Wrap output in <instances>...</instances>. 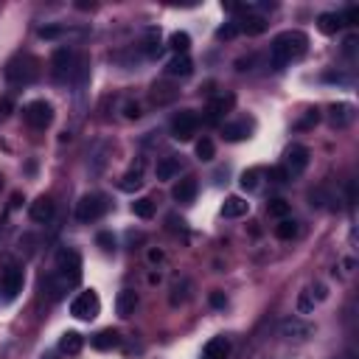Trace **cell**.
Returning a JSON list of instances; mask_svg holds the SVG:
<instances>
[{"label":"cell","instance_id":"cell-32","mask_svg":"<svg viewBox=\"0 0 359 359\" xmlns=\"http://www.w3.org/2000/svg\"><path fill=\"white\" fill-rule=\"evenodd\" d=\"M275 236H278L281 241H292V239L297 236V222H295V219H281V222L275 225Z\"/></svg>","mask_w":359,"mask_h":359},{"label":"cell","instance_id":"cell-2","mask_svg":"<svg viewBox=\"0 0 359 359\" xmlns=\"http://www.w3.org/2000/svg\"><path fill=\"white\" fill-rule=\"evenodd\" d=\"M306 50H309V37H306L303 31H284L270 45V65L275 71H284L286 65L303 59Z\"/></svg>","mask_w":359,"mask_h":359},{"label":"cell","instance_id":"cell-12","mask_svg":"<svg viewBox=\"0 0 359 359\" xmlns=\"http://www.w3.org/2000/svg\"><path fill=\"white\" fill-rule=\"evenodd\" d=\"M54 214H57V202L50 199V196L34 199V202H31V211H28V217H31L37 225H48L50 219H54Z\"/></svg>","mask_w":359,"mask_h":359},{"label":"cell","instance_id":"cell-23","mask_svg":"<svg viewBox=\"0 0 359 359\" xmlns=\"http://www.w3.org/2000/svg\"><path fill=\"white\" fill-rule=\"evenodd\" d=\"M135 306H138V292L135 289H121L118 300H116V309L121 317H132L135 315Z\"/></svg>","mask_w":359,"mask_h":359},{"label":"cell","instance_id":"cell-15","mask_svg":"<svg viewBox=\"0 0 359 359\" xmlns=\"http://www.w3.org/2000/svg\"><path fill=\"white\" fill-rule=\"evenodd\" d=\"M110 155H113V143H110V140H98V143L90 149V172H93V174L104 172Z\"/></svg>","mask_w":359,"mask_h":359},{"label":"cell","instance_id":"cell-14","mask_svg":"<svg viewBox=\"0 0 359 359\" xmlns=\"http://www.w3.org/2000/svg\"><path fill=\"white\" fill-rule=\"evenodd\" d=\"M236 28L239 34H247V37H259L267 31V20L261 15H252V12H244L239 20H236Z\"/></svg>","mask_w":359,"mask_h":359},{"label":"cell","instance_id":"cell-13","mask_svg":"<svg viewBox=\"0 0 359 359\" xmlns=\"http://www.w3.org/2000/svg\"><path fill=\"white\" fill-rule=\"evenodd\" d=\"M233 104H236V95L233 93H225V95H217V98H211V104H208V121L211 124H219L230 110H233Z\"/></svg>","mask_w":359,"mask_h":359},{"label":"cell","instance_id":"cell-44","mask_svg":"<svg viewBox=\"0 0 359 359\" xmlns=\"http://www.w3.org/2000/svg\"><path fill=\"white\" fill-rule=\"evenodd\" d=\"M211 306H214V309H225V306H228V297H225V292H211Z\"/></svg>","mask_w":359,"mask_h":359},{"label":"cell","instance_id":"cell-3","mask_svg":"<svg viewBox=\"0 0 359 359\" xmlns=\"http://www.w3.org/2000/svg\"><path fill=\"white\" fill-rule=\"evenodd\" d=\"M50 73L57 82H73L84 76V62L73 48H57L54 57H50Z\"/></svg>","mask_w":359,"mask_h":359},{"label":"cell","instance_id":"cell-4","mask_svg":"<svg viewBox=\"0 0 359 359\" xmlns=\"http://www.w3.org/2000/svg\"><path fill=\"white\" fill-rule=\"evenodd\" d=\"M23 267L15 259L12 252H0V292H3L6 300H15L23 292Z\"/></svg>","mask_w":359,"mask_h":359},{"label":"cell","instance_id":"cell-43","mask_svg":"<svg viewBox=\"0 0 359 359\" xmlns=\"http://www.w3.org/2000/svg\"><path fill=\"white\" fill-rule=\"evenodd\" d=\"M239 34V28H236V23H228V26H222L219 31H217V39H233Z\"/></svg>","mask_w":359,"mask_h":359},{"label":"cell","instance_id":"cell-6","mask_svg":"<svg viewBox=\"0 0 359 359\" xmlns=\"http://www.w3.org/2000/svg\"><path fill=\"white\" fill-rule=\"evenodd\" d=\"M107 208H110V202H107V196L104 194H84L79 202H76V219L79 222H95V219H101L107 214Z\"/></svg>","mask_w":359,"mask_h":359},{"label":"cell","instance_id":"cell-5","mask_svg":"<svg viewBox=\"0 0 359 359\" xmlns=\"http://www.w3.org/2000/svg\"><path fill=\"white\" fill-rule=\"evenodd\" d=\"M39 73H42V65H39V59L31 57V54H17V57L6 65V79H9L12 84H34V82L39 79Z\"/></svg>","mask_w":359,"mask_h":359},{"label":"cell","instance_id":"cell-38","mask_svg":"<svg viewBox=\"0 0 359 359\" xmlns=\"http://www.w3.org/2000/svg\"><path fill=\"white\" fill-rule=\"evenodd\" d=\"M37 34H39V39H59V37L71 34V28H65V26H45Z\"/></svg>","mask_w":359,"mask_h":359},{"label":"cell","instance_id":"cell-24","mask_svg":"<svg viewBox=\"0 0 359 359\" xmlns=\"http://www.w3.org/2000/svg\"><path fill=\"white\" fill-rule=\"evenodd\" d=\"M121 345V334L116 331V329H104V331H98L95 337H93V348L95 351H113V348H118Z\"/></svg>","mask_w":359,"mask_h":359},{"label":"cell","instance_id":"cell-10","mask_svg":"<svg viewBox=\"0 0 359 359\" xmlns=\"http://www.w3.org/2000/svg\"><path fill=\"white\" fill-rule=\"evenodd\" d=\"M199 129V116L194 110H180L172 118V138L174 140H191Z\"/></svg>","mask_w":359,"mask_h":359},{"label":"cell","instance_id":"cell-9","mask_svg":"<svg viewBox=\"0 0 359 359\" xmlns=\"http://www.w3.org/2000/svg\"><path fill=\"white\" fill-rule=\"evenodd\" d=\"M23 118L31 129H48L50 121H54V107L48 104V101H31V104L23 110Z\"/></svg>","mask_w":359,"mask_h":359},{"label":"cell","instance_id":"cell-48","mask_svg":"<svg viewBox=\"0 0 359 359\" xmlns=\"http://www.w3.org/2000/svg\"><path fill=\"white\" fill-rule=\"evenodd\" d=\"M149 261H163V252L160 250H149Z\"/></svg>","mask_w":359,"mask_h":359},{"label":"cell","instance_id":"cell-40","mask_svg":"<svg viewBox=\"0 0 359 359\" xmlns=\"http://www.w3.org/2000/svg\"><path fill=\"white\" fill-rule=\"evenodd\" d=\"M95 244H98L101 250L113 252V250H116V236H113V233H98V236H95Z\"/></svg>","mask_w":359,"mask_h":359},{"label":"cell","instance_id":"cell-11","mask_svg":"<svg viewBox=\"0 0 359 359\" xmlns=\"http://www.w3.org/2000/svg\"><path fill=\"white\" fill-rule=\"evenodd\" d=\"M284 169H286L289 180L297 177V174H303L306 169H309V149L300 146V143H292L286 149V155H284Z\"/></svg>","mask_w":359,"mask_h":359},{"label":"cell","instance_id":"cell-26","mask_svg":"<svg viewBox=\"0 0 359 359\" xmlns=\"http://www.w3.org/2000/svg\"><path fill=\"white\" fill-rule=\"evenodd\" d=\"M82 345H84V340H82L79 331H65V334L59 337V351L68 353V356H76V353L82 351Z\"/></svg>","mask_w":359,"mask_h":359},{"label":"cell","instance_id":"cell-21","mask_svg":"<svg viewBox=\"0 0 359 359\" xmlns=\"http://www.w3.org/2000/svg\"><path fill=\"white\" fill-rule=\"evenodd\" d=\"M250 132H252V121H233V124H225V127H222V135H225V140H230V143L247 140Z\"/></svg>","mask_w":359,"mask_h":359},{"label":"cell","instance_id":"cell-39","mask_svg":"<svg viewBox=\"0 0 359 359\" xmlns=\"http://www.w3.org/2000/svg\"><path fill=\"white\" fill-rule=\"evenodd\" d=\"M317 121H320V113H317V110H306V116L295 124V129H300V132H303V129H312Z\"/></svg>","mask_w":359,"mask_h":359},{"label":"cell","instance_id":"cell-1","mask_svg":"<svg viewBox=\"0 0 359 359\" xmlns=\"http://www.w3.org/2000/svg\"><path fill=\"white\" fill-rule=\"evenodd\" d=\"M79 281H82V259H79V252L76 250H59L57 267H54V273H50V278L45 281L50 297L57 300L62 292H68Z\"/></svg>","mask_w":359,"mask_h":359},{"label":"cell","instance_id":"cell-8","mask_svg":"<svg viewBox=\"0 0 359 359\" xmlns=\"http://www.w3.org/2000/svg\"><path fill=\"white\" fill-rule=\"evenodd\" d=\"M278 334L284 337V340H289V342H306L312 334H315V326L312 323H306L303 317H284L281 320V326H278Z\"/></svg>","mask_w":359,"mask_h":359},{"label":"cell","instance_id":"cell-45","mask_svg":"<svg viewBox=\"0 0 359 359\" xmlns=\"http://www.w3.org/2000/svg\"><path fill=\"white\" fill-rule=\"evenodd\" d=\"M342 50H345V57H348V59H353V50H356V37H353V34L345 39V48H342Z\"/></svg>","mask_w":359,"mask_h":359},{"label":"cell","instance_id":"cell-18","mask_svg":"<svg viewBox=\"0 0 359 359\" xmlns=\"http://www.w3.org/2000/svg\"><path fill=\"white\" fill-rule=\"evenodd\" d=\"M247 211H250V202L244 196H228L222 202V217L225 219H241V217H247Z\"/></svg>","mask_w":359,"mask_h":359},{"label":"cell","instance_id":"cell-19","mask_svg":"<svg viewBox=\"0 0 359 359\" xmlns=\"http://www.w3.org/2000/svg\"><path fill=\"white\" fill-rule=\"evenodd\" d=\"M118 188L127 191V194H135L138 188H143V160H138V163H135V166L121 177Z\"/></svg>","mask_w":359,"mask_h":359},{"label":"cell","instance_id":"cell-37","mask_svg":"<svg viewBox=\"0 0 359 359\" xmlns=\"http://www.w3.org/2000/svg\"><path fill=\"white\" fill-rule=\"evenodd\" d=\"M163 54V45H160V31L151 28L149 39H146V57H160Z\"/></svg>","mask_w":359,"mask_h":359},{"label":"cell","instance_id":"cell-35","mask_svg":"<svg viewBox=\"0 0 359 359\" xmlns=\"http://www.w3.org/2000/svg\"><path fill=\"white\" fill-rule=\"evenodd\" d=\"M267 214L270 217H275V219H286V214H289V202L286 199H270L267 202Z\"/></svg>","mask_w":359,"mask_h":359},{"label":"cell","instance_id":"cell-30","mask_svg":"<svg viewBox=\"0 0 359 359\" xmlns=\"http://www.w3.org/2000/svg\"><path fill=\"white\" fill-rule=\"evenodd\" d=\"M174 95H177V90L172 84H155L151 87V101H155V104H169Z\"/></svg>","mask_w":359,"mask_h":359},{"label":"cell","instance_id":"cell-17","mask_svg":"<svg viewBox=\"0 0 359 359\" xmlns=\"http://www.w3.org/2000/svg\"><path fill=\"white\" fill-rule=\"evenodd\" d=\"M228 356H230V340L228 337H214L202 348V359H228Z\"/></svg>","mask_w":359,"mask_h":359},{"label":"cell","instance_id":"cell-33","mask_svg":"<svg viewBox=\"0 0 359 359\" xmlns=\"http://www.w3.org/2000/svg\"><path fill=\"white\" fill-rule=\"evenodd\" d=\"M169 48L174 50V54H188V48H191V37L185 31H177L169 37Z\"/></svg>","mask_w":359,"mask_h":359},{"label":"cell","instance_id":"cell-25","mask_svg":"<svg viewBox=\"0 0 359 359\" xmlns=\"http://www.w3.org/2000/svg\"><path fill=\"white\" fill-rule=\"evenodd\" d=\"M191 71H194V62L188 59V54H174L166 65L169 76H191Z\"/></svg>","mask_w":359,"mask_h":359},{"label":"cell","instance_id":"cell-34","mask_svg":"<svg viewBox=\"0 0 359 359\" xmlns=\"http://www.w3.org/2000/svg\"><path fill=\"white\" fill-rule=\"evenodd\" d=\"M315 306H317V300L312 297L309 286H306V289L297 295V315H312V312H315Z\"/></svg>","mask_w":359,"mask_h":359},{"label":"cell","instance_id":"cell-46","mask_svg":"<svg viewBox=\"0 0 359 359\" xmlns=\"http://www.w3.org/2000/svg\"><path fill=\"white\" fill-rule=\"evenodd\" d=\"M124 116H127V118H140V107L135 104V101H129V104L124 107Z\"/></svg>","mask_w":359,"mask_h":359},{"label":"cell","instance_id":"cell-20","mask_svg":"<svg viewBox=\"0 0 359 359\" xmlns=\"http://www.w3.org/2000/svg\"><path fill=\"white\" fill-rule=\"evenodd\" d=\"M196 191H199L196 180H194V177H185V180H180V183L174 185L172 196H174V199L180 202V205H191V202L196 199Z\"/></svg>","mask_w":359,"mask_h":359},{"label":"cell","instance_id":"cell-31","mask_svg":"<svg viewBox=\"0 0 359 359\" xmlns=\"http://www.w3.org/2000/svg\"><path fill=\"white\" fill-rule=\"evenodd\" d=\"M132 214L138 217V219H151V217H155V202H151V199H135L132 202Z\"/></svg>","mask_w":359,"mask_h":359},{"label":"cell","instance_id":"cell-36","mask_svg":"<svg viewBox=\"0 0 359 359\" xmlns=\"http://www.w3.org/2000/svg\"><path fill=\"white\" fill-rule=\"evenodd\" d=\"M214 155H217V146H214L211 138L196 140V158H199V160H214Z\"/></svg>","mask_w":359,"mask_h":359},{"label":"cell","instance_id":"cell-22","mask_svg":"<svg viewBox=\"0 0 359 359\" xmlns=\"http://www.w3.org/2000/svg\"><path fill=\"white\" fill-rule=\"evenodd\" d=\"M180 169H183L180 158L169 155V158H160V160H158V166H155V174H158V180H174V177L180 174Z\"/></svg>","mask_w":359,"mask_h":359},{"label":"cell","instance_id":"cell-27","mask_svg":"<svg viewBox=\"0 0 359 359\" xmlns=\"http://www.w3.org/2000/svg\"><path fill=\"white\" fill-rule=\"evenodd\" d=\"M342 26H345V23H342V15H340V12H326V15L317 17V28H320L323 34H337Z\"/></svg>","mask_w":359,"mask_h":359},{"label":"cell","instance_id":"cell-41","mask_svg":"<svg viewBox=\"0 0 359 359\" xmlns=\"http://www.w3.org/2000/svg\"><path fill=\"white\" fill-rule=\"evenodd\" d=\"M264 174H267L273 183H278V185L289 180V174H286V169H284V166H275V169H270V172H264Z\"/></svg>","mask_w":359,"mask_h":359},{"label":"cell","instance_id":"cell-42","mask_svg":"<svg viewBox=\"0 0 359 359\" xmlns=\"http://www.w3.org/2000/svg\"><path fill=\"white\" fill-rule=\"evenodd\" d=\"M309 292H312V297H315L317 303H323V300L329 297V286H326V284H320V281H317V284H312V286H309Z\"/></svg>","mask_w":359,"mask_h":359},{"label":"cell","instance_id":"cell-7","mask_svg":"<svg viewBox=\"0 0 359 359\" xmlns=\"http://www.w3.org/2000/svg\"><path fill=\"white\" fill-rule=\"evenodd\" d=\"M98 312H101V297H98V292H93V289L79 292V295L73 297V303H71V315H73L76 320H95Z\"/></svg>","mask_w":359,"mask_h":359},{"label":"cell","instance_id":"cell-29","mask_svg":"<svg viewBox=\"0 0 359 359\" xmlns=\"http://www.w3.org/2000/svg\"><path fill=\"white\" fill-rule=\"evenodd\" d=\"M261 177H264V169H247L244 174H241V188L244 191H259V185H261Z\"/></svg>","mask_w":359,"mask_h":359},{"label":"cell","instance_id":"cell-47","mask_svg":"<svg viewBox=\"0 0 359 359\" xmlns=\"http://www.w3.org/2000/svg\"><path fill=\"white\" fill-rule=\"evenodd\" d=\"M356 267V261L353 259H342L340 261V275H351V270Z\"/></svg>","mask_w":359,"mask_h":359},{"label":"cell","instance_id":"cell-28","mask_svg":"<svg viewBox=\"0 0 359 359\" xmlns=\"http://www.w3.org/2000/svg\"><path fill=\"white\" fill-rule=\"evenodd\" d=\"M191 297V281L188 278H180V281H174L172 284V306H180V303H185Z\"/></svg>","mask_w":359,"mask_h":359},{"label":"cell","instance_id":"cell-16","mask_svg":"<svg viewBox=\"0 0 359 359\" xmlns=\"http://www.w3.org/2000/svg\"><path fill=\"white\" fill-rule=\"evenodd\" d=\"M353 116H356L353 107L345 104V101H340V104H331V107H329V124H331L334 129H345V127H351Z\"/></svg>","mask_w":359,"mask_h":359}]
</instances>
